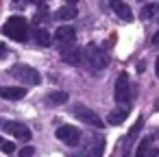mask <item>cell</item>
Segmentation results:
<instances>
[{
    "mask_svg": "<svg viewBox=\"0 0 159 157\" xmlns=\"http://www.w3.org/2000/svg\"><path fill=\"white\" fill-rule=\"evenodd\" d=\"M2 33L16 42H26L29 39V22L22 16H13L7 20V24L2 26Z\"/></svg>",
    "mask_w": 159,
    "mask_h": 157,
    "instance_id": "obj_2",
    "label": "cell"
},
{
    "mask_svg": "<svg viewBox=\"0 0 159 157\" xmlns=\"http://www.w3.org/2000/svg\"><path fill=\"white\" fill-rule=\"evenodd\" d=\"M0 124H5V120H0Z\"/></svg>",
    "mask_w": 159,
    "mask_h": 157,
    "instance_id": "obj_26",
    "label": "cell"
},
{
    "mask_svg": "<svg viewBox=\"0 0 159 157\" xmlns=\"http://www.w3.org/2000/svg\"><path fill=\"white\" fill-rule=\"evenodd\" d=\"M150 44H152V46H159V31H157V33H155V37L150 39Z\"/></svg>",
    "mask_w": 159,
    "mask_h": 157,
    "instance_id": "obj_23",
    "label": "cell"
},
{
    "mask_svg": "<svg viewBox=\"0 0 159 157\" xmlns=\"http://www.w3.org/2000/svg\"><path fill=\"white\" fill-rule=\"evenodd\" d=\"M57 20H61V22H68V20H74L76 18V7L74 5H66V7H61L59 11H57V16H55Z\"/></svg>",
    "mask_w": 159,
    "mask_h": 157,
    "instance_id": "obj_15",
    "label": "cell"
},
{
    "mask_svg": "<svg viewBox=\"0 0 159 157\" xmlns=\"http://www.w3.org/2000/svg\"><path fill=\"white\" fill-rule=\"evenodd\" d=\"M144 127V118H137V122L133 124V129L126 133V137H124V153H129V148H131V144H133V137L137 135V131Z\"/></svg>",
    "mask_w": 159,
    "mask_h": 157,
    "instance_id": "obj_16",
    "label": "cell"
},
{
    "mask_svg": "<svg viewBox=\"0 0 159 157\" xmlns=\"http://www.w3.org/2000/svg\"><path fill=\"white\" fill-rule=\"evenodd\" d=\"M157 13H159V5H157V2H148V5L142 7L139 18H142V20H150V18H155Z\"/></svg>",
    "mask_w": 159,
    "mask_h": 157,
    "instance_id": "obj_18",
    "label": "cell"
},
{
    "mask_svg": "<svg viewBox=\"0 0 159 157\" xmlns=\"http://www.w3.org/2000/svg\"><path fill=\"white\" fill-rule=\"evenodd\" d=\"M9 74L16 81L24 83V85H39V81H42L39 72L33 66H29V63H16V66H11L9 68Z\"/></svg>",
    "mask_w": 159,
    "mask_h": 157,
    "instance_id": "obj_3",
    "label": "cell"
},
{
    "mask_svg": "<svg viewBox=\"0 0 159 157\" xmlns=\"http://www.w3.org/2000/svg\"><path fill=\"white\" fill-rule=\"evenodd\" d=\"M74 157H81V155H74Z\"/></svg>",
    "mask_w": 159,
    "mask_h": 157,
    "instance_id": "obj_27",
    "label": "cell"
},
{
    "mask_svg": "<svg viewBox=\"0 0 159 157\" xmlns=\"http://www.w3.org/2000/svg\"><path fill=\"white\" fill-rule=\"evenodd\" d=\"M57 140H61L66 146H79L81 144V131L76 127L63 124V127L57 129Z\"/></svg>",
    "mask_w": 159,
    "mask_h": 157,
    "instance_id": "obj_6",
    "label": "cell"
},
{
    "mask_svg": "<svg viewBox=\"0 0 159 157\" xmlns=\"http://www.w3.org/2000/svg\"><path fill=\"white\" fill-rule=\"evenodd\" d=\"M0 150H2V153H13L16 150V144L13 142H5L2 146H0Z\"/></svg>",
    "mask_w": 159,
    "mask_h": 157,
    "instance_id": "obj_21",
    "label": "cell"
},
{
    "mask_svg": "<svg viewBox=\"0 0 159 157\" xmlns=\"http://www.w3.org/2000/svg\"><path fill=\"white\" fill-rule=\"evenodd\" d=\"M33 39L37 42V46H50V42H52V37H50V33H48L46 29L33 31Z\"/></svg>",
    "mask_w": 159,
    "mask_h": 157,
    "instance_id": "obj_17",
    "label": "cell"
},
{
    "mask_svg": "<svg viewBox=\"0 0 159 157\" xmlns=\"http://www.w3.org/2000/svg\"><path fill=\"white\" fill-rule=\"evenodd\" d=\"M105 155V140L102 137H96L92 142V148H89V157H102Z\"/></svg>",
    "mask_w": 159,
    "mask_h": 157,
    "instance_id": "obj_19",
    "label": "cell"
},
{
    "mask_svg": "<svg viewBox=\"0 0 159 157\" xmlns=\"http://www.w3.org/2000/svg\"><path fill=\"white\" fill-rule=\"evenodd\" d=\"M83 59H85L87 68H89L94 74H100V72L109 66V55H107L100 46H96V44H87V46L83 48Z\"/></svg>",
    "mask_w": 159,
    "mask_h": 157,
    "instance_id": "obj_1",
    "label": "cell"
},
{
    "mask_svg": "<svg viewBox=\"0 0 159 157\" xmlns=\"http://www.w3.org/2000/svg\"><path fill=\"white\" fill-rule=\"evenodd\" d=\"M129 118V109L126 107H118V109H113V111H109V116H107V122L109 124H113V127H120L124 120Z\"/></svg>",
    "mask_w": 159,
    "mask_h": 157,
    "instance_id": "obj_14",
    "label": "cell"
},
{
    "mask_svg": "<svg viewBox=\"0 0 159 157\" xmlns=\"http://www.w3.org/2000/svg\"><path fill=\"white\" fill-rule=\"evenodd\" d=\"M2 144H5V140H2V137H0V146H2Z\"/></svg>",
    "mask_w": 159,
    "mask_h": 157,
    "instance_id": "obj_25",
    "label": "cell"
},
{
    "mask_svg": "<svg viewBox=\"0 0 159 157\" xmlns=\"http://www.w3.org/2000/svg\"><path fill=\"white\" fill-rule=\"evenodd\" d=\"M26 96V87H11V85H0V98L7 100H20Z\"/></svg>",
    "mask_w": 159,
    "mask_h": 157,
    "instance_id": "obj_10",
    "label": "cell"
},
{
    "mask_svg": "<svg viewBox=\"0 0 159 157\" xmlns=\"http://www.w3.org/2000/svg\"><path fill=\"white\" fill-rule=\"evenodd\" d=\"M5 131L9 133V135H13L16 140H22V142H26V140H31V129L24 124V122H11V120H5Z\"/></svg>",
    "mask_w": 159,
    "mask_h": 157,
    "instance_id": "obj_8",
    "label": "cell"
},
{
    "mask_svg": "<svg viewBox=\"0 0 159 157\" xmlns=\"http://www.w3.org/2000/svg\"><path fill=\"white\" fill-rule=\"evenodd\" d=\"M155 74L159 76V57H157V61H155Z\"/></svg>",
    "mask_w": 159,
    "mask_h": 157,
    "instance_id": "obj_24",
    "label": "cell"
},
{
    "mask_svg": "<svg viewBox=\"0 0 159 157\" xmlns=\"http://www.w3.org/2000/svg\"><path fill=\"white\" fill-rule=\"evenodd\" d=\"M7 55H9V48H7V46H5L2 42H0V59H5Z\"/></svg>",
    "mask_w": 159,
    "mask_h": 157,
    "instance_id": "obj_22",
    "label": "cell"
},
{
    "mask_svg": "<svg viewBox=\"0 0 159 157\" xmlns=\"http://www.w3.org/2000/svg\"><path fill=\"white\" fill-rule=\"evenodd\" d=\"M61 61L63 63H70V66H81L83 63V50L81 48H70L61 55Z\"/></svg>",
    "mask_w": 159,
    "mask_h": 157,
    "instance_id": "obj_12",
    "label": "cell"
},
{
    "mask_svg": "<svg viewBox=\"0 0 159 157\" xmlns=\"http://www.w3.org/2000/svg\"><path fill=\"white\" fill-rule=\"evenodd\" d=\"M72 113H74V118L76 120H81V122H85V124H89V127H94V129H102V118L94 111V109H89V107H85L83 103H76V105H72Z\"/></svg>",
    "mask_w": 159,
    "mask_h": 157,
    "instance_id": "obj_5",
    "label": "cell"
},
{
    "mask_svg": "<svg viewBox=\"0 0 159 157\" xmlns=\"http://www.w3.org/2000/svg\"><path fill=\"white\" fill-rule=\"evenodd\" d=\"M33 155H35V148H33V146H24V148L18 153V157H33Z\"/></svg>",
    "mask_w": 159,
    "mask_h": 157,
    "instance_id": "obj_20",
    "label": "cell"
},
{
    "mask_svg": "<svg viewBox=\"0 0 159 157\" xmlns=\"http://www.w3.org/2000/svg\"><path fill=\"white\" fill-rule=\"evenodd\" d=\"M113 98L118 105H124L129 109L131 100H133V87L129 83V74L126 72H120V76L116 79V90H113Z\"/></svg>",
    "mask_w": 159,
    "mask_h": 157,
    "instance_id": "obj_4",
    "label": "cell"
},
{
    "mask_svg": "<svg viewBox=\"0 0 159 157\" xmlns=\"http://www.w3.org/2000/svg\"><path fill=\"white\" fill-rule=\"evenodd\" d=\"M111 9H113L116 16L122 18L124 22H131V20H133V11H131V7H129L126 2H120V0H111Z\"/></svg>",
    "mask_w": 159,
    "mask_h": 157,
    "instance_id": "obj_11",
    "label": "cell"
},
{
    "mask_svg": "<svg viewBox=\"0 0 159 157\" xmlns=\"http://www.w3.org/2000/svg\"><path fill=\"white\" fill-rule=\"evenodd\" d=\"M44 103H46L48 107H61V105L68 103V92H63V90H52V92L46 94Z\"/></svg>",
    "mask_w": 159,
    "mask_h": 157,
    "instance_id": "obj_9",
    "label": "cell"
},
{
    "mask_svg": "<svg viewBox=\"0 0 159 157\" xmlns=\"http://www.w3.org/2000/svg\"><path fill=\"white\" fill-rule=\"evenodd\" d=\"M76 42V31L72 29V26H59L57 29V33H55V44L66 53L68 50V46H72Z\"/></svg>",
    "mask_w": 159,
    "mask_h": 157,
    "instance_id": "obj_7",
    "label": "cell"
},
{
    "mask_svg": "<svg viewBox=\"0 0 159 157\" xmlns=\"http://www.w3.org/2000/svg\"><path fill=\"white\" fill-rule=\"evenodd\" d=\"M157 155H159V150L150 146V137H144L135 150V157H157Z\"/></svg>",
    "mask_w": 159,
    "mask_h": 157,
    "instance_id": "obj_13",
    "label": "cell"
}]
</instances>
